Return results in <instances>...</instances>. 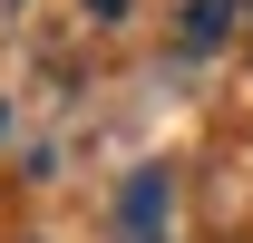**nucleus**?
Listing matches in <instances>:
<instances>
[{"instance_id": "nucleus-1", "label": "nucleus", "mask_w": 253, "mask_h": 243, "mask_svg": "<svg viewBox=\"0 0 253 243\" xmlns=\"http://www.w3.org/2000/svg\"><path fill=\"white\" fill-rule=\"evenodd\" d=\"M117 234H126V243H166V175H156V165H146V175H126Z\"/></svg>"}, {"instance_id": "nucleus-3", "label": "nucleus", "mask_w": 253, "mask_h": 243, "mask_svg": "<svg viewBox=\"0 0 253 243\" xmlns=\"http://www.w3.org/2000/svg\"><path fill=\"white\" fill-rule=\"evenodd\" d=\"M88 20H126V0H88Z\"/></svg>"}, {"instance_id": "nucleus-2", "label": "nucleus", "mask_w": 253, "mask_h": 243, "mask_svg": "<svg viewBox=\"0 0 253 243\" xmlns=\"http://www.w3.org/2000/svg\"><path fill=\"white\" fill-rule=\"evenodd\" d=\"M234 20H244V0H195V10H185V49H195V59H205V49H224V39H234Z\"/></svg>"}, {"instance_id": "nucleus-4", "label": "nucleus", "mask_w": 253, "mask_h": 243, "mask_svg": "<svg viewBox=\"0 0 253 243\" xmlns=\"http://www.w3.org/2000/svg\"><path fill=\"white\" fill-rule=\"evenodd\" d=\"M0 126H10V107H0Z\"/></svg>"}]
</instances>
